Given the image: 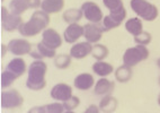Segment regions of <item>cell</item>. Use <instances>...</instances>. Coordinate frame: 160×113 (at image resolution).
Returning <instances> with one entry per match:
<instances>
[{
  "instance_id": "d6a6232c",
  "label": "cell",
  "mask_w": 160,
  "mask_h": 113,
  "mask_svg": "<svg viewBox=\"0 0 160 113\" xmlns=\"http://www.w3.org/2000/svg\"><path fill=\"white\" fill-rule=\"evenodd\" d=\"M83 113H102V111H100L98 105L92 104V105H89L86 110L83 111Z\"/></svg>"
},
{
  "instance_id": "4316f807",
  "label": "cell",
  "mask_w": 160,
  "mask_h": 113,
  "mask_svg": "<svg viewBox=\"0 0 160 113\" xmlns=\"http://www.w3.org/2000/svg\"><path fill=\"white\" fill-rule=\"evenodd\" d=\"M17 79H18L17 76H15L9 70L5 69L1 73V87H2L3 90H6V88L12 86V84H14V81L17 80Z\"/></svg>"
},
{
  "instance_id": "4dcf8cb0",
  "label": "cell",
  "mask_w": 160,
  "mask_h": 113,
  "mask_svg": "<svg viewBox=\"0 0 160 113\" xmlns=\"http://www.w3.org/2000/svg\"><path fill=\"white\" fill-rule=\"evenodd\" d=\"M45 106V113H64V106L60 102H54L50 104L44 105Z\"/></svg>"
},
{
  "instance_id": "74e56055",
  "label": "cell",
  "mask_w": 160,
  "mask_h": 113,
  "mask_svg": "<svg viewBox=\"0 0 160 113\" xmlns=\"http://www.w3.org/2000/svg\"><path fill=\"white\" fill-rule=\"evenodd\" d=\"M64 113H76V112H73V111H64Z\"/></svg>"
},
{
  "instance_id": "7c38bea8",
  "label": "cell",
  "mask_w": 160,
  "mask_h": 113,
  "mask_svg": "<svg viewBox=\"0 0 160 113\" xmlns=\"http://www.w3.org/2000/svg\"><path fill=\"white\" fill-rule=\"evenodd\" d=\"M83 38L86 39L87 42L92 44H96L98 43L102 38H103L104 32L102 31V28L99 27L98 24H94V23H87L83 25Z\"/></svg>"
},
{
  "instance_id": "484cf974",
  "label": "cell",
  "mask_w": 160,
  "mask_h": 113,
  "mask_svg": "<svg viewBox=\"0 0 160 113\" xmlns=\"http://www.w3.org/2000/svg\"><path fill=\"white\" fill-rule=\"evenodd\" d=\"M36 50L41 54L42 59H44V58L52 59V58H55V57H57V50L46 47L45 44L42 43V42H40V43L36 44Z\"/></svg>"
},
{
  "instance_id": "836d02e7",
  "label": "cell",
  "mask_w": 160,
  "mask_h": 113,
  "mask_svg": "<svg viewBox=\"0 0 160 113\" xmlns=\"http://www.w3.org/2000/svg\"><path fill=\"white\" fill-rule=\"evenodd\" d=\"M27 113H45V106L41 105V106H33L32 109H29V111Z\"/></svg>"
},
{
  "instance_id": "52a82bcc",
  "label": "cell",
  "mask_w": 160,
  "mask_h": 113,
  "mask_svg": "<svg viewBox=\"0 0 160 113\" xmlns=\"http://www.w3.org/2000/svg\"><path fill=\"white\" fill-rule=\"evenodd\" d=\"M8 51L16 57H23L32 52V43L25 39H12L7 44Z\"/></svg>"
},
{
  "instance_id": "ab89813d",
  "label": "cell",
  "mask_w": 160,
  "mask_h": 113,
  "mask_svg": "<svg viewBox=\"0 0 160 113\" xmlns=\"http://www.w3.org/2000/svg\"><path fill=\"white\" fill-rule=\"evenodd\" d=\"M1 1H5V0H1Z\"/></svg>"
},
{
  "instance_id": "e0dca14e",
  "label": "cell",
  "mask_w": 160,
  "mask_h": 113,
  "mask_svg": "<svg viewBox=\"0 0 160 113\" xmlns=\"http://www.w3.org/2000/svg\"><path fill=\"white\" fill-rule=\"evenodd\" d=\"M64 8V0H42L41 9L43 12L51 14H58Z\"/></svg>"
},
{
  "instance_id": "f546056e",
  "label": "cell",
  "mask_w": 160,
  "mask_h": 113,
  "mask_svg": "<svg viewBox=\"0 0 160 113\" xmlns=\"http://www.w3.org/2000/svg\"><path fill=\"white\" fill-rule=\"evenodd\" d=\"M62 104H63V106H64V110H66V111H73V110H76L78 106H79L80 99L78 97V96L72 95L69 100L62 102Z\"/></svg>"
},
{
  "instance_id": "2e32d148",
  "label": "cell",
  "mask_w": 160,
  "mask_h": 113,
  "mask_svg": "<svg viewBox=\"0 0 160 113\" xmlns=\"http://www.w3.org/2000/svg\"><path fill=\"white\" fill-rule=\"evenodd\" d=\"M23 18L22 16H18V15L10 14L8 15V17L6 19L1 22V26H2L3 31H6L8 33H12L15 31H18V28L20 27V25L23 24Z\"/></svg>"
},
{
  "instance_id": "ffe728a7",
  "label": "cell",
  "mask_w": 160,
  "mask_h": 113,
  "mask_svg": "<svg viewBox=\"0 0 160 113\" xmlns=\"http://www.w3.org/2000/svg\"><path fill=\"white\" fill-rule=\"evenodd\" d=\"M115 79L118 81L120 84H125L128 81H130L133 77V70L131 67L126 66V64H122L115 70Z\"/></svg>"
},
{
  "instance_id": "8fae6325",
  "label": "cell",
  "mask_w": 160,
  "mask_h": 113,
  "mask_svg": "<svg viewBox=\"0 0 160 113\" xmlns=\"http://www.w3.org/2000/svg\"><path fill=\"white\" fill-rule=\"evenodd\" d=\"M83 32H85L83 26H81L80 24H69L68 27L63 32V40L69 44L77 43L78 40L83 36Z\"/></svg>"
},
{
  "instance_id": "9c48e42d",
  "label": "cell",
  "mask_w": 160,
  "mask_h": 113,
  "mask_svg": "<svg viewBox=\"0 0 160 113\" xmlns=\"http://www.w3.org/2000/svg\"><path fill=\"white\" fill-rule=\"evenodd\" d=\"M41 42L45 44L46 47L57 50L62 45L63 38L54 28H46L42 33V41Z\"/></svg>"
},
{
  "instance_id": "7a4b0ae2",
  "label": "cell",
  "mask_w": 160,
  "mask_h": 113,
  "mask_svg": "<svg viewBox=\"0 0 160 113\" xmlns=\"http://www.w3.org/2000/svg\"><path fill=\"white\" fill-rule=\"evenodd\" d=\"M48 64L43 60H34L27 70L26 87L31 90H42L46 86Z\"/></svg>"
},
{
  "instance_id": "8d00e7d4",
  "label": "cell",
  "mask_w": 160,
  "mask_h": 113,
  "mask_svg": "<svg viewBox=\"0 0 160 113\" xmlns=\"http://www.w3.org/2000/svg\"><path fill=\"white\" fill-rule=\"evenodd\" d=\"M158 105L160 106V94H159V96H158Z\"/></svg>"
},
{
  "instance_id": "d590c367",
  "label": "cell",
  "mask_w": 160,
  "mask_h": 113,
  "mask_svg": "<svg viewBox=\"0 0 160 113\" xmlns=\"http://www.w3.org/2000/svg\"><path fill=\"white\" fill-rule=\"evenodd\" d=\"M157 66H158V68L160 69V58H158V60H157Z\"/></svg>"
},
{
  "instance_id": "e575fe53",
  "label": "cell",
  "mask_w": 160,
  "mask_h": 113,
  "mask_svg": "<svg viewBox=\"0 0 160 113\" xmlns=\"http://www.w3.org/2000/svg\"><path fill=\"white\" fill-rule=\"evenodd\" d=\"M7 52H9L8 51V47H7L6 44H1V57H6Z\"/></svg>"
},
{
  "instance_id": "9a60e30c",
  "label": "cell",
  "mask_w": 160,
  "mask_h": 113,
  "mask_svg": "<svg viewBox=\"0 0 160 113\" xmlns=\"http://www.w3.org/2000/svg\"><path fill=\"white\" fill-rule=\"evenodd\" d=\"M5 69L9 70L10 73H12L15 76H17L18 78H20V77L26 73L27 66H26V62L23 58L16 57V58L12 59V60L9 61Z\"/></svg>"
},
{
  "instance_id": "6da1fadb",
  "label": "cell",
  "mask_w": 160,
  "mask_h": 113,
  "mask_svg": "<svg viewBox=\"0 0 160 113\" xmlns=\"http://www.w3.org/2000/svg\"><path fill=\"white\" fill-rule=\"evenodd\" d=\"M50 15L48 13L43 12L42 9H37L36 12L32 14L31 18L27 22H24L20 27L18 28V32L24 38H32L36 36L40 33H43L46 28H49L50 24Z\"/></svg>"
},
{
  "instance_id": "5b68a950",
  "label": "cell",
  "mask_w": 160,
  "mask_h": 113,
  "mask_svg": "<svg viewBox=\"0 0 160 113\" xmlns=\"http://www.w3.org/2000/svg\"><path fill=\"white\" fill-rule=\"evenodd\" d=\"M0 102H1V107L2 109H17L20 107L24 103L23 95L18 92L17 90H8L1 92L0 96Z\"/></svg>"
},
{
  "instance_id": "d4e9b609",
  "label": "cell",
  "mask_w": 160,
  "mask_h": 113,
  "mask_svg": "<svg viewBox=\"0 0 160 113\" xmlns=\"http://www.w3.org/2000/svg\"><path fill=\"white\" fill-rule=\"evenodd\" d=\"M71 61H72L71 55L66 54V53H61V54H58L54 58V66L60 70L68 69L69 67H70V64H71Z\"/></svg>"
},
{
  "instance_id": "277c9868",
  "label": "cell",
  "mask_w": 160,
  "mask_h": 113,
  "mask_svg": "<svg viewBox=\"0 0 160 113\" xmlns=\"http://www.w3.org/2000/svg\"><path fill=\"white\" fill-rule=\"evenodd\" d=\"M149 54L150 53H149L148 48L144 45H140V44H135L134 47L125 50L123 54V64L133 68L138 64L147 60L149 58Z\"/></svg>"
},
{
  "instance_id": "7402d4cb",
  "label": "cell",
  "mask_w": 160,
  "mask_h": 113,
  "mask_svg": "<svg viewBox=\"0 0 160 113\" xmlns=\"http://www.w3.org/2000/svg\"><path fill=\"white\" fill-rule=\"evenodd\" d=\"M82 17H83V13L81 10V8L67 9L66 12H63L62 14V19L68 24L79 23Z\"/></svg>"
},
{
  "instance_id": "603a6c76",
  "label": "cell",
  "mask_w": 160,
  "mask_h": 113,
  "mask_svg": "<svg viewBox=\"0 0 160 113\" xmlns=\"http://www.w3.org/2000/svg\"><path fill=\"white\" fill-rule=\"evenodd\" d=\"M109 54V51L106 45L104 44L96 43L92 45V57L96 61H103L105 60Z\"/></svg>"
},
{
  "instance_id": "4fadbf2b",
  "label": "cell",
  "mask_w": 160,
  "mask_h": 113,
  "mask_svg": "<svg viewBox=\"0 0 160 113\" xmlns=\"http://www.w3.org/2000/svg\"><path fill=\"white\" fill-rule=\"evenodd\" d=\"M115 90V83L109 80L106 77H100L94 86V93L97 96H105L111 95Z\"/></svg>"
},
{
  "instance_id": "30bf717a",
  "label": "cell",
  "mask_w": 160,
  "mask_h": 113,
  "mask_svg": "<svg viewBox=\"0 0 160 113\" xmlns=\"http://www.w3.org/2000/svg\"><path fill=\"white\" fill-rule=\"evenodd\" d=\"M92 44L85 41V42H77V43L72 44V47L70 48V53L72 59H77V60H81V59L87 58L88 55H92Z\"/></svg>"
},
{
  "instance_id": "ac0fdd59",
  "label": "cell",
  "mask_w": 160,
  "mask_h": 113,
  "mask_svg": "<svg viewBox=\"0 0 160 113\" xmlns=\"http://www.w3.org/2000/svg\"><path fill=\"white\" fill-rule=\"evenodd\" d=\"M117 105H118L117 100L111 94V95L103 96L98 106H99L102 113H114L117 109Z\"/></svg>"
},
{
  "instance_id": "3957f363",
  "label": "cell",
  "mask_w": 160,
  "mask_h": 113,
  "mask_svg": "<svg viewBox=\"0 0 160 113\" xmlns=\"http://www.w3.org/2000/svg\"><path fill=\"white\" fill-rule=\"evenodd\" d=\"M131 9L135 13L137 17L147 22H153L159 15V10L153 3L148 0H131L130 1Z\"/></svg>"
},
{
  "instance_id": "5bb4252c",
  "label": "cell",
  "mask_w": 160,
  "mask_h": 113,
  "mask_svg": "<svg viewBox=\"0 0 160 113\" xmlns=\"http://www.w3.org/2000/svg\"><path fill=\"white\" fill-rule=\"evenodd\" d=\"M95 84H96V83H95L94 76L88 73L79 74L73 80L74 88H77V90H92V87L95 86Z\"/></svg>"
},
{
  "instance_id": "f1b7e54d",
  "label": "cell",
  "mask_w": 160,
  "mask_h": 113,
  "mask_svg": "<svg viewBox=\"0 0 160 113\" xmlns=\"http://www.w3.org/2000/svg\"><path fill=\"white\" fill-rule=\"evenodd\" d=\"M133 40H134L135 44H140V45H144V47H147V45H149V44L151 43L152 36L149 32H144V31H143L142 33H140L139 35L134 36Z\"/></svg>"
},
{
  "instance_id": "cb8c5ba5",
  "label": "cell",
  "mask_w": 160,
  "mask_h": 113,
  "mask_svg": "<svg viewBox=\"0 0 160 113\" xmlns=\"http://www.w3.org/2000/svg\"><path fill=\"white\" fill-rule=\"evenodd\" d=\"M8 9L12 14L22 16L26 10H28V7L24 0H12L8 5Z\"/></svg>"
},
{
  "instance_id": "44dd1931",
  "label": "cell",
  "mask_w": 160,
  "mask_h": 113,
  "mask_svg": "<svg viewBox=\"0 0 160 113\" xmlns=\"http://www.w3.org/2000/svg\"><path fill=\"white\" fill-rule=\"evenodd\" d=\"M92 71L95 75L99 76V77H107L114 71V67L113 64L106 62V61H96L92 64Z\"/></svg>"
},
{
  "instance_id": "d6986e66",
  "label": "cell",
  "mask_w": 160,
  "mask_h": 113,
  "mask_svg": "<svg viewBox=\"0 0 160 113\" xmlns=\"http://www.w3.org/2000/svg\"><path fill=\"white\" fill-rule=\"evenodd\" d=\"M125 29L126 32L131 34L133 38L143 32V24L142 19L139 17H132L125 22Z\"/></svg>"
},
{
  "instance_id": "ba28073f",
  "label": "cell",
  "mask_w": 160,
  "mask_h": 113,
  "mask_svg": "<svg viewBox=\"0 0 160 113\" xmlns=\"http://www.w3.org/2000/svg\"><path fill=\"white\" fill-rule=\"evenodd\" d=\"M50 95L54 101L62 103L72 96V87L66 83H59L52 87Z\"/></svg>"
},
{
  "instance_id": "f35d334b",
  "label": "cell",
  "mask_w": 160,
  "mask_h": 113,
  "mask_svg": "<svg viewBox=\"0 0 160 113\" xmlns=\"http://www.w3.org/2000/svg\"><path fill=\"white\" fill-rule=\"evenodd\" d=\"M159 85H160V77H159Z\"/></svg>"
},
{
  "instance_id": "83f0119b",
  "label": "cell",
  "mask_w": 160,
  "mask_h": 113,
  "mask_svg": "<svg viewBox=\"0 0 160 113\" xmlns=\"http://www.w3.org/2000/svg\"><path fill=\"white\" fill-rule=\"evenodd\" d=\"M103 3L104 6L109 10V13L116 12V10L124 8L123 0H103Z\"/></svg>"
},
{
  "instance_id": "1f68e13d",
  "label": "cell",
  "mask_w": 160,
  "mask_h": 113,
  "mask_svg": "<svg viewBox=\"0 0 160 113\" xmlns=\"http://www.w3.org/2000/svg\"><path fill=\"white\" fill-rule=\"evenodd\" d=\"M24 1L27 5L28 9H38L42 5V0H24Z\"/></svg>"
},
{
  "instance_id": "8992f818",
  "label": "cell",
  "mask_w": 160,
  "mask_h": 113,
  "mask_svg": "<svg viewBox=\"0 0 160 113\" xmlns=\"http://www.w3.org/2000/svg\"><path fill=\"white\" fill-rule=\"evenodd\" d=\"M80 8H81V10L83 13V17L88 20V23H100L105 17L100 7L96 3H92V1L83 3Z\"/></svg>"
}]
</instances>
